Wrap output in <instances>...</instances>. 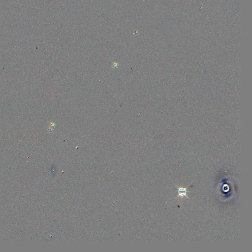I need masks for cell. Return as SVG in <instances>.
<instances>
[{
    "mask_svg": "<svg viewBox=\"0 0 252 252\" xmlns=\"http://www.w3.org/2000/svg\"><path fill=\"white\" fill-rule=\"evenodd\" d=\"M176 186L178 189V195L176 196V198L175 199L173 200V201H175V199H177L178 197H179V196H181V197L185 196V197L188 198V199H190V198H189V197L187 195V194L188 192H190L191 191H187V187H186V188H183V187H178L177 185H176Z\"/></svg>",
    "mask_w": 252,
    "mask_h": 252,
    "instance_id": "cell-1",
    "label": "cell"
}]
</instances>
